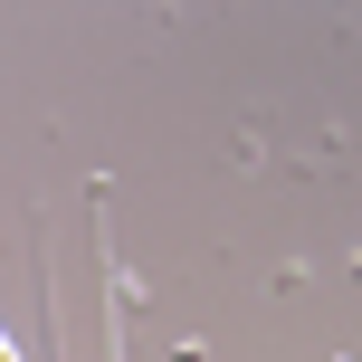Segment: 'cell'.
<instances>
[]
</instances>
